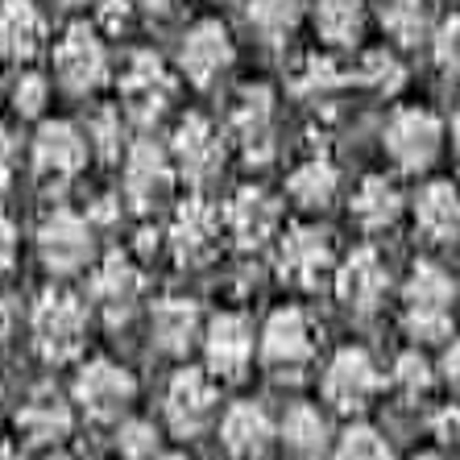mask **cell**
Instances as JSON below:
<instances>
[{"label": "cell", "instance_id": "obj_1", "mask_svg": "<svg viewBox=\"0 0 460 460\" xmlns=\"http://www.w3.org/2000/svg\"><path fill=\"white\" fill-rule=\"evenodd\" d=\"M87 323H92V307L79 299L75 290L50 287L38 295L30 311V341L38 357L50 365L75 361L87 344Z\"/></svg>", "mask_w": 460, "mask_h": 460}, {"label": "cell", "instance_id": "obj_2", "mask_svg": "<svg viewBox=\"0 0 460 460\" xmlns=\"http://www.w3.org/2000/svg\"><path fill=\"white\" fill-rule=\"evenodd\" d=\"M257 357L270 374L295 377L315 357V328L299 307H279L257 332Z\"/></svg>", "mask_w": 460, "mask_h": 460}, {"label": "cell", "instance_id": "obj_3", "mask_svg": "<svg viewBox=\"0 0 460 460\" xmlns=\"http://www.w3.org/2000/svg\"><path fill=\"white\" fill-rule=\"evenodd\" d=\"M92 225L71 208H54L38 225V257L54 279H71L92 261Z\"/></svg>", "mask_w": 460, "mask_h": 460}, {"label": "cell", "instance_id": "obj_4", "mask_svg": "<svg viewBox=\"0 0 460 460\" xmlns=\"http://www.w3.org/2000/svg\"><path fill=\"white\" fill-rule=\"evenodd\" d=\"M174 166L171 146H158L154 137H141L125 150V199L137 212H154L171 199L174 191Z\"/></svg>", "mask_w": 460, "mask_h": 460}, {"label": "cell", "instance_id": "obj_5", "mask_svg": "<svg viewBox=\"0 0 460 460\" xmlns=\"http://www.w3.org/2000/svg\"><path fill=\"white\" fill-rule=\"evenodd\" d=\"M117 87H120V108H125V117L137 120V125H154L174 100L171 71H166V63L150 50H137L128 58Z\"/></svg>", "mask_w": 460, "mask_h": 460}, {"label": "cell", "instance_id": "obj_6", "mask_svg": "<svg viewBox=\"0 0 460 460\" xmlns=\"http://www.w3.org/2000/svg\"><path fill=\"white\" fill-rule=\"evenodd\" d=\"M216 382H220V377H216L212 369H199V365H182L179 374L171 377L162 411H166V423H171L174 436H182V439L199 436V431L212 423L216 398H220Z\"/></svg>", "mask_w": 460, "mask_h": 460}, {"label": "cell", "instance_id": "obj_7", "mask_svg": "<svg viewBox=\"0 0 460 460\" xmlns=\"http://www.w3.org/2000/svg\"><path fill=\"white\" fill-rule=\"evenodd\" d=\"M141 290H146V274L137 270V261L120 249L100 257V266L92 270L87 279V299L92 307L104 315L108 323H125L141 303Z\"/></svg>", "mask_w": 460, "mask_h": 460}, {"label": "cell", "instance_id": "obj_8", "mask_svg": "<svg viewBox=\"0 0 460 460\" xmlns=\"http://www.w3.org/2000/svg\"><path fill=\"white\" fill-rule=\"evenodd\" d=\"M87 154H92V141H87V133L79 125L42 120L30 146V166L46 182H71L87 166Z\"/></svg>", "mask_w": 460, "mask_h": 460}, {"label": "cell", "instance_id": "obj_9", "mask_svg": "<svg viewBox=\"0 0 460 460\" xmlns=\"http://www.w3.org/2000/svg\"><path fill=\"white\" fill-rule=\"evenodd\" d=\"M133 394H137V382H133V374H128L120 361L92 357V361L79 365V374H75V402L84 407V415L100 419V423L120 419L128 411V402H133Z\"/></svg>", "mask_w": 460, "mask_h": 460}, {"label": "cell", "instance_id": "obj_10", "mask_svg": "<svg viewBox=\"0 0 460 460\" xmlns=\"http://www.w3.org/2000/svg\"><path fill=\"white\" fill-rule=\"evenodd\" d=\"M257 353V336L253 323L241 315V311H220L212 315L204 328V365L212 369L220 382H236V377L249 374Z\"/></svg>", "mask_w": 460, "mask_h": 460}, {"label": "cell", "instance_id": "obj_11", "mask_svg": "<svg viewBox=\"0 0 460 460\" xmlns=\"http://www.w3.org/2000/svg\"><path fill=\"white\" fill-rule=\"evenodd\" d=\"M444 128L428 108H398L382 128V146L402 171H428L439 154Z\"/></svg>", "mask_w": 460, "mask_h": 460}, {"label": "cell", "instance_id": "obj_12", "mask_svg": "<svg viewBox=\"0 0 460 460\" xmlns=\"http://www.w3.org/2000/svg\"><path fill=\"white\" fill-rule=\"evenodd\" d=\"M382 385V374H377V361L365 349L349 344L328 361L323 369V398L328 407L341 411V415H357V411L369 407V398L377 394Z\"/></svg>", "mask_w": 460, "mask_h": 460}, {"label": "cell", "instance_id": "obj_13", "mask_svg": "<svg viewBox=\"0 0 460 460\" xmlns=\"http://www.w3.org/2000/svg\"><path fill=\"white\" fill-rule=\"evenodd\" d=\"M279 274L299 290H320L328 279H336L332 241L320 228H290L279 241Z\"/></svg>", "mask_w": 460, "mask_h": 460}, {"label": "cell", "instance_id": "obj_14", "mask_svg": "<svg viewBox=\"0 0 460 460\" xmlns=\"http://www.w3.org/2000/svg\"><path fill=\"white\" fill-rule=\"evenodd\" d=\"M171 158L187 182H208L225 166V137L208 117H182L171 137Z\"/></svg>", "mask_w": 460, "mask_h": 460}, {"label": "cell", "instance_id": "obj_15", "mask_svg": "<svg viewBox=\"0 0 460 460\" xmlns=\"http://www.w3.org/2000/svg\"><path fill=\"white\" fill-rule=\"evenodd\" d=\"M54 71L71 92H96L108 75V50L92 25H71L54 46Z\"/></svg>", "mask_w": 460, "mask_h": 460}, {"label": "cell", "instance_id": "obj_16", "mask_svg": "<svg viewBox=\"0 0 460 460\" xmlns=\"http://www.w3.org/2000/svg\"><path fill=\"white\" fill-rule=\"evenodd\" d=\"M332 282H336V295H341L344 307L357 311V315H369V311L382 307L385 290H390V270H385L382 253L374 245H361L336 266Z\"/></svg>", "mask_w": 460, "mask_h": 460}, {"label": "cell", "instance_id": "obj_17", "mask_svg": "<svg viewBox=\"0 0 460 460\" xmlns=\"http://www.w3.org/2000/svg\"><path fill=\"white\" fill-rule=\"evenodd\" d=\"M225 228L241 249L270 245L282 228V204L266 187H241L225 208Z\"/></svg>", "mask_w": 460, "mask_h": 460}, {"label": "cell", "instance_id": "obj_18", "mask_svg": "<svg viewBox=\"0 0 460 460\" xmlns=\"http://www.w3.org/2000/svg\"><path fill=\"white\" fill-rule=\"evenodd\" d=\"M233 66V38L220 22H195L179 46V71L187 84L212 87Z\"/></svg>", "mask_w": 460, "mask_h": 460}, {"label": "cell", "instance_id": "obj_19", "mask_svg": "<svg viewBox=\"0 0 460 460\" xmlns=\"http://www.w3.org/2000/svg\"><path fill=\"white\" fill-rule=\"evenodd\" d=\"M204 328L199 303L187 295H166L150 307V341L166 357H187L195 344H204Z\"/></svg>", "mask_w": 460, "mask_h": 460}, {"label": "cell", "instance_id": "obj_20", "mask_svg": "<svg viewBox=\"0 0 460 460\" xmlns=\"http://www.w3.org/2000/svg\"><path fill=\"white\" fill-rule=\"evenodd\" d=\"M166 236L179 261H208L220 245V212L208 199H182Z\"/></svg>", "mask_w": 460, "mask_h": 460}, {"label": "cell", "instance_id": "obj_21", "mask_svg": "<svg viewBox=\"0 0 460 460\" xmlns=\"http://www.w3.org/2000/svg\"><path fill=\"white\" fill-rule=\"evenodd\" d=\"M274 439V423H270L261 402H233L220 419V444L233 460H257Z\"/></svg>", "mask_w": 460, "mask_h": 460}, {"label": "cell", "instance_id": "obj_22", "mask_svg": "<svg viewBox=\"0 0 460 460\" xmlns=\"http://www.w3.org/2000/svg\"><path fill=\"white\" fill-rule=\"evenodd\" d=\"M46 46V17L33 0H0V54L30 63Z\"/></svg>", "mask_w": 460, "mask_h": 460}, {"label": "cell", "instance_id": "obj_23", "mask_svg": "<svg viewBox=\"0 0 460 460\" xmlns=\"http://www.w3.org/2000/svg\"><path fill=\"white\" fill-rule=\"evenodd\" d=\"M415 228L431 245H448L460 236V187L456 182H428L415 195Z\"/></svg>", "mask_w": 460, "mask_h": 460}, {"label": "cell", "instance_id": "obj_24", "mask_svg": "<svg viewBox=\"0 0 460 460\" xmlns=\"http://www.w3.org/2000/svg\"><path fill=\"white\" fill-rule=\"evenodd\" d=\"M71 402H66L58 390H38V394L17 411V431H22L30 444H42V448H54L71 436Z\"/></svg>", "mask_w": 460, "mask_h": 460}, {"label": "cell", "instance_id": "obj_25", "mask_svg": "<svg viewBox=\"0 0 460 460\" xmlns=\"http://www.w3.org/2000/svg\"><path fill=\"white\" fill-rule=\"evenodd\" d=\"M274 133V96L266 87H245L233 108V137L245 146L249 158H266Z\"/></svg>", "mask_w": 460, "mask_h": 460}, {"label": "cell", "instance_id": "obj_26", "mask_svg": "<svg viewBox=\"0 0 460 460\" xmlns=\"http://www.w3.org/2000/svg\"><path fill=\"white\" fill-rule=\"evenodd\" d=\"M402 299H407V315H452L456 282L448 279V270L439 261H415L407 287H402Z\"/></svg>", "mask_w": 460, "mask_h": 460}, {"label": "cell", "instance_id": "obj_27", "mask_svg": "<svg viewBox=\"0 0 460 460\" xmlns=\"http://www.w3.org/2000/svg\"><path fill=\"white\" fill-rule=\"evenodd\" d=\"M349 212H353V220L365 233H385L398 220V212H402V195H398V187L385 174H369L353 191Z\"/></svg>", "mask_w": 460, "mask_h": 460}, {"label": "cell", "instance_id": "obj_28", "mask_svg": "<svg viewBox=\"0 0 460 460\" xmlns=\"http://www.w3.org/2000/svg\"><path fill=\"white\" fill-rule=\"evenodd\" d=\"M336 191H341V171H336L328 158H320V154H315V158H303L287 179V195L303 212H323V208L336 199Z\"/></svg>", "mask_w": 460, "mask_h": 460}, {"label": "cell", "instance_id": "obj_29", "mask_svg": "<svg viewBox=\"0 0 460 460\" xmlns=\"http://www.w3.org/2000/svg\"><path fill=\"white\" fill-rule=\"evenodd\" d=\"M279 439L287 444V452L295 460H315L328 448V419L311 402H295V407H287V415L279 423Z\"/></svg>", "mask_w": 460, "mask_h": 460}, {"label": "cell", "instance_id": "obj_30", "mask_svg": "<svg viewBox=\"0 0 460 460\" xmlns=\"http://www.w3.org/2000/svg\"><path fill=\"white\" fill-rule=\"evenodd\" d=\"M365 25L361 0H315V33L328 46H353Z\"/></svg>", "mask_w": 460, "mask_h": 460}, {"label": "cell", "instance_id": "obj_31", "mask_svg": "<svg viewBox=\"0 0 460 460\" xmlns=\"http://www.w3.org/2000/svg\"><path fill=\"white\" fill-rule=\"evenodd\" d=\"M249 25L261 33V42L282 46L299 25V0H249Z\"/></svg>", "mask_w": 460, "mask_h": 460}, {"label": "cell", "instance_id": "obj_32", "mask_svg": "<svg viewBox=\"0 0 460 460\" xmlns=\"http://www.w3.org/2000/svg\"><path fill=\"white\" fill-rule=\"evenodd\" d=\"M382 30L398 46H415L428 30V9L423 0H382Z\"/></svg>", "mask_w": 460, "mask_h": 460}, {"label": "cell", "instance_id": "obj_33", "mask_svg": "<svg viewBox=\"0 0 460 460\" xmlns=\"http://www.w3.org/2000/svg\"><path fill=\"white\" fill-rule=\"evenodd\" d=\"M336 460H394V452H390V444H385V436L377 428L353 423L336 439Z\"/></svg>", "mask_w": 460, "mask_h": 460}, {"label": "cell", "instance_id": "obj_34", "mask_svg": "<svg viewBox=\"0 0 460 460\" xmlns=\"http://www.w3.org/2000/svg\"><path fill=\"white\" fill-rule=\"evenodd\" d=\"M158 428H154L150 419H125L117 428V452L125 460H154L158 456Z\"/></svg>", "mask_w": 460, "mask_h": 460}, {"label": "cell", "instance_id": "obj_35", "mask_svg": "<svg viewBox=\"0 0 460 460\" xmlns=\"http://www.w3.org/2000/svg\"><path fill=\"white\" fill-rule=\"evenodd\" d=\"M390 382H394V390L402 398H419L431 390V361L423 353H402L394 361V369H390Z\"/></svg>", "mask_w": 460, "mask_h": 460}, {"label": "cell", "instance_id": "obj_36", "mask_svg": "<svg viewBox=\"0 0 460 460\" xmlns=\"http://www.w3.org/2000/svg\"><path fill=\"white\" fill-rule=\"evenodd\" d=\"M120 133H125L120 108H100L96 117H92V125H87V141H92V146L100 150V158H117V154L125 150Z\"/></svg>", "mask_w": 460, "mask_h": 460}, {"label": "cell", "instance_id": "obj_37", "mask_svg": "<svg viewBox=\"0 0 460 460\" xmlns=\"http://www.w3.org/2000/svg\"><path fill=\"white\" fill-rule=\"evenodd\" d=\"M361 84H369L374 92H394V87L402 84V63H398L390 50L365 54V63H361Z\"/></svg>", "mask_w": 460, "mask_h": 460}, {"label": "cell", "instance_id": "obj_38", "mask_svg": "<svg viewBox=\"0 0 460 460\" xmlns=\"http://www.w3.org/2000/svg\"><path fill=\"white\" fill-rule=\"evenodd\" d=\"M431 54L444 75H460V13H452L448 22H439L436 38H431Z\"/></svg>", "mask_w": 460, "mask_h": 460}, {"label": "cell", "instance_id": "obj_39", "mask_svg": "<svg viewBox=\"0 0 460 460\" xmlns=\"http://www.w3.org/2000/svg\"><path fill=\"white\" fill-rule=\"evenodd\" d=\"M46 96H50V84H46V75H38V71H22L17 84H13V108H17L22 117H38L46 108Z\"/></svg>", "mask_w": 460, "mask_h": 460}, {"label": "cell", "instance_id": "obj_40", "mask_svg": "<svg viewBox=\"0 0 460 460\" xmlns=\"http://www.w3.org/2000/svg\"><path fill=\"white\" fill-rule=\"evenodd\" d=\"M299 84L307 87V92H323V87H332V84H336V66H332V63H323V58H311V63L303 66Z\"/></svg>", "mask_w": 460, "mask_h": 460}, {"label": "cell", "instance_id": "obj_41", "mask_svg": "<svg viewBox=\"0 0 460 460\" xmlns=\"http://www.w3.org/2000/svg\"><path fill=\"white\" fill-rule=\"evenodd\" d=\"M439 369H444V382H448L452 390H460V341H448V344H444Z\"/></svg>", "mask_w": 460, "mask_h": 460}, {"label": "cell", "instance_id": "obj_42", "mask_svg": "<svg viewBox=\"0 0 460 460\" xmlns=\"http://www.w3.org/2000/svg\"><path fill=\"white\" fill-rule=\"evenodd\" d=\"M13 253H17V228H13L9 212L0 208V270L13 261Z\"/></svg>", "mask_w": 460, "mask_h": 460}, {"label": "cell", "instance_id": "obj_43", "mask_svg": "<svg viewBox=\"0 0 460 460\" xmlns=\"http://www.w3.org/2000/svg\"><path fill=\"white\" fill-rule=\"evenodd\" d=\"M456 428H460V415H439L436 419V436L439 439H452L456 436Z\"/></svg>", "mask_w": 460, "mask_h": 460}, {"label": "cell", "instance_id": "obj_44", "mask_svg": "<svg viewBox=\"0 0 460 460\" xmlns=\"http://www.w3.org/2000/svg\"><path fill=\"white\" fill-rule=\"evenodd\" d=\"M9 323H13V299L0 290V332H9Z\"/></svg>", "mask_w": 460, "mask_h": 460}, {"label": "cell", "instance_id": "obj_45", "mask_svg": "<svg viewBox=\"0 0 460 460\" xmlns=\"http://www.w3.org/2000/svg\"><path fill=\"white\" fill-rule=\"evenodd\" d=\"M133 4H141L146 13H171L174 0H133Z\"/></svg>", "mask_w": 460, "mask_h": 460}, {"label": "cell", "instance_id": "obj_46", "mask_svg": "<svg viewBox=\"0 0 460 460\" xmlns=\"http://www.w3.org/2000/svg\"><path fill=\"white\" fill-rule=\"evenodd\" d=\"M0 460H22V452L13 448V444H0Z\"/></svg>", "mask_w": 460, "mask_h": 460}, {"label": "cell", "instance_id": "obj_47", "mask_svg": "<svg viewBox=\"0 0 460 460\" xmlns=\"http://www.w3.org/2000/svg\"><path fill=\"white\" fill-rule=\"evenodd\" d=\"M452 146L460 150V108H456V117H452Z\"/></svg>", "mask_w": 460, "mask_h": 460}, {"label": "cell", "instance_id": "obj_48", "mask_svg": "<svg viewBox=\"0 0 460 460\" xmlns=\"http://www.w3.org/2000/svg\"><path fill=\"white\" fill-rule=\"evenodd\" d=\"M46 460H75V456H66V452H50Z\"/></svg>", "mask_w": 460, "mask_h": 460}, {"label": "cell", "instance_id": "obj_49", "mask_svg": "<svg viewBox=\"0 0 460 460\" xmlns=\"http://www.w3.org/2000/svg\"><path fill=\"white\" fill-rule=\"evenodd\" d=\"M415 460H439V456H436V452H423V456H415Z\"/></svg>", "mask_w": 460, "mask_h": 460}, {"label": "cell", "instance_id": "obj_50", "mask_svg": "<svg viewBox=\"0 0 460 460\" xmlns=\"http://www.w3.org/2000/svg\"><path fill=\"white\" fill-rule=\"evenodd\" d=\"M158 460H187V456H179V452H174V456H158Z\"/></svg>", "mask_w": 460, "mask_h": 460}, {"label": "cell", "instance_id": "obj_51", "mask_svg": "<svg viewBox=\"0 0 460 460\" xmlns=\"http://www.w3.org/2000/svg\"><path fill=\"white\" fill-rule=\"evenodd\" d=\"M0 402H4V382H0Z\"/></svg>", "mask_w": 460, "mask_h": 460}]
</instances>
